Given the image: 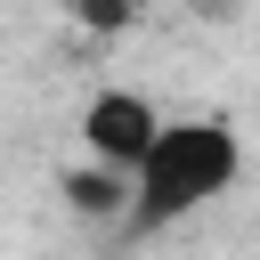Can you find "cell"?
I'll list each match as a JSON object with an SVG mask.
<instances>
[{"label": "cell", "instance_id": "cell-1", "mask_svg": "<svg viewBox=\"0 0 260 260\" xmlns=\"http://www.w3.org/2000/svg\"><path fill=\"white\" fill-rule=\"evenodd\" d=\"M244 179V138L219 114H162V130L146 138V154L130 162V195H122V236H171L187 219H203L228 187Z\"/></svg>", "mask_w": 260, "mask_h": 260}, {"label": "cell", "instance_id": "cell-2", "mask_svg": "<svg viewBox=\"0 0 260 260\" xmlns=\"http://www.w3.org/2000/svg\"><path fill=\"white\" fill-rule=\"evenodd\" d=\"M154 130H162V106L146 89H98L81 106V162H106V171L130 179V162L146 154Z\"/></svg>", "mask_w": 260, "mask_h": 260}, {"label": "cell", "instance_id": "cell-3", "mask_svg": "<svg viewBox=\"0 0 260 260\" xmlns=\"http://www.w3.org/2000/svg\"><path fill=\"white\" fill-rule=\"evenodd\" d=\"M122 195H130V179L106 171V162H81V171L65 179V203H73L81 219H122Z\"/></svg>", "mask_w": 260, "mask_h": 260}, {"label": "cell", "instance_id": "cell-4", "mask_svg": "<svg viewBox=\"0 0 260 260\" xmlns=\"http://www.w3.org/2000/svg\"><path fill=\"white\" fill-rule=\"evenodd\" d=\"M138 8H146V0H65V16H73L81 32H98V41L130 32V24H138Z\"/></svg>", "mask_w": 260, "mask_h": 260}, {"label": "cell", "instance_id": "cell-5", "mask_svg": "<svg viewBox=\"0 0 260 260\" xmlns=\"http://www.w3.org/2000/svg\"><path fill=\"white\" fill-rule=\"evenodd\" d=\"M203 8H236V0H203Z\"/></svg>", "mask_w": 260, "mask_h": 260}]
</instances>
